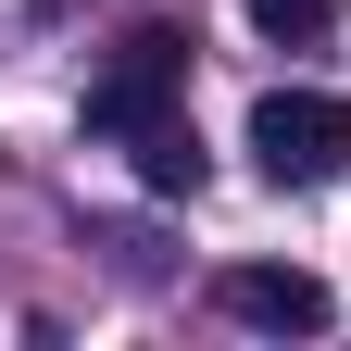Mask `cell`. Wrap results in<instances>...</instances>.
Instances as JSON below:
<instances>
[{
	"label": "cell",
	"mask_w": 351,
	"mask_h": 351,
	"mask_svg": "<svg viewBox=\"0 0 351 351\" xmlns=\"http://www.w3.org/2000/svg\"><path fill=\"white\" fill-rule=\"evenodd\" d=\"M251 163L276 176V189L351 176V101H339V88H263V101H251Z\"/></svg>",
	"instance_id": "obj_1"
},
{
	"label": "cell",
	"mask_w": 351,
	"mask_h": 351,
	"mask_svg": "<svg viewBox=\"0 0 351 351\" xmlns=\"http://www.w3.org/2000/svg\"><path fill=\"white\" fill-rule=\"evenodd\" d=\"M176 88H189V38H176V25H138V38L113 51V75L88 88V138H138V125H163Z\"/></svg>",
	"instance_id": "obj_2"
},
{
	"label": "cell",
	"mask_w": 351,
	"mask_h": 351,
	"mask_svg": "<svg viewBox=\"0 0 351 351\" xmlns=\"http://www.w3.org/2000/svg\"><path fill=\"white\" fill-rule=\"evenodd\" d=\"M226 314L263 326V339H314L339 301H326V276H301V263H226Z\"/></svg>",
	"instance_id": "obj_3"
},
{
	"label": "cell",
	"mask_w": 351,
	"mask_h": 351,
	"mask_svg": "<svg viewBox=\"0 0 351 351\" xmlns=\"http://www.w3.org/2000/svg\"><path fill=\"white\" fill-rule=\"evenodd\" d=\"M125 151H138V189H163V201H189V189H201V125H189V113L138 125Z\"/></svg>",
	"instance_id": "obj_4"
},
{
	"label": "cell",
	"mask_w": 351,
	"mask_h": 351,
	"mask_svg": "<svg viewBox=\"0 0 351 351\" xmlns=\"http://www.w3.org/2000/svg\"><path fill=\"white\" fill-rule=\"evenodd\" d=\"M339 13H351V0H251V25H263V38H326Z\"/></svg>",
	"instance_id": "obj_5"
}]
</instances>
